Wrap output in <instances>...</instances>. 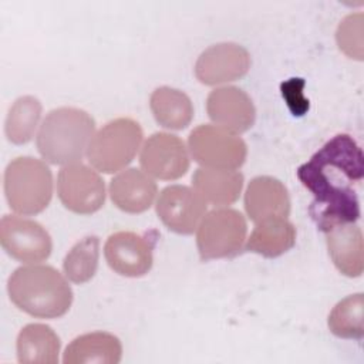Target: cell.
I'll use <instances>...</instances> for the list:
<instances>
[{"instance_id":"30bf717a","label":"cell","mask_w":364,"mask_h":364,"mask_svg":"<svg viewBox=\"0 0 364 364\" xmlns=\"http://www.w3.org/2000/svg\"><path fill=\"white\" fill-rule=\"evenodd\" d=\"M139 164L151 178L175 181L189 169V155L183 141L168 132H155L144 144Z\"/></svg>"},{"instance_id":"4316f807","label":"cell","mask_w":364,"mask_h":364,"mask_svg":"<svg viewBox=\"0 0 364 364\" xmlns=\"http://www.w3.org/2000/svg\"><path fill=\"white\" fill-rule=\"evenodd\" d=\"M303 88V78H290L289 81L280 85L282 95L286 100V104L293 112V115H303L309 109V100L304 97Z\"/></svg>"},{"instance_id":"ffe728a7","label":"cell","mask_w":364,"mask_h":364,"mask_svg":"<svg viewBox=\"0 0 364 364\" xmlns=\"http://www.w3.org/2000/svg\"><path fill=\"white\" fill-rule=\"evenodd\" d=\"M60 346V337L50 326L27 324L17 336V360L20 364H55Z\"/></svg>"},{"instance_id":"603a6c76","label":"cell","mask_w":364,"mask_h":364,"mask_svg":"<svg viewBox=\"0 0 364 364\" xmlns=\"http://www.w3.org/2000/svg\"><path fill=\"white\" fill-rule=\"evenodd\" d=\"M41 102L33 95L17 98L9 109L4 132L10 142L21 145L27 144L37 129L41 118Z\"/></svg>"},{"instance_id":"277c9868","label":"cell","mask_w":364,"mask_h":364,"mask_svg":"<svg viewBox=\"0 0 364 364\" xmlns=\"http://www.w3.org/2000/svg\"><path fill=\"white\" fill-rule=\"evenodd\" d=\"M4 195L20 215L43 212L53 198V175L46 162L33 156L13 159L4 171Z\"/></svg>"},{"instance_id":"484cf974","label":"cell","mask_w":364,"mask_h":364,"mask_svg":"<svg viewBox=\"0 0 364 364\" xmlns=\"http://www.w3.org/2000/svg\"><path fill=\"white\" fill-rule=\"evenodd\" d=\"M338 48L350 58L363 60V13L348 14L336 31Z\"/></svg>"},{"instance_id":"ac0fdd59","label":"cell","mask_w":364,"mask_h":364,"mask_svg":"<svg viewBox=\"0 0 364 364\" xmlns=\"http://www.w3.org/2000/svg\"><path fill=\"white\" fill-rule=\"evenodd\" d=\"M122 346L117 336L107 331H92L75 337L65 348V364H118Z\"/></svg>"},{"instance_id":"5bb4252c","label":"cell","mask_w":364,"mask_h":364,"mask_svg":"<svg viewBox=\"0 0 364 364\" xmlns=\"http://www.w3.org/2000/svg\"><path fill=\"white\" fill-rule=\"evenodd\" d=\"M209 118L232 134L246 132L256 119V108L252 98L237 87H219L206 100Z\"/></svg>"},{"instance_id":"d6986e66","label":"cell","mask_w":364,"mask_h":364,"mask_svg":"<svg viewBox=\"0 0 364 364\" xmlns=\"http://www.w3.org/2000/svg\"><path fill=\"white\" fill-rule=\"evenodd\" d=\"M192 186L206 203L225 208L239 199L243 188V175L232 169L202 166L195 171Z\"/></svg>"},{"instance_id":"7402d4cb","label":"cell","mask_w":364,"mask_h":364,"mask_svg":"<svg viewBox=\"0 0 364 364\" xmlns=\"http://www.w3.org/2000/svg\"><path fill=\"white\" fill-rule=\"evenodd\" d=\"M149 107L155 121L168 129H183L193 118V105L191 98L176 88H156L151 94Z\"/></svg>"},{"instance_id":"4fadbf2b","label":"cell","mask_w":364,"mask_h":364,"mask_svg":"<svg viewBox=\"0 0 364 364\" xmlns=\"http://www.w3.org/2000/svg\"><path fill=\"white\" fill-rule=\"evenodd\" d=\"M249 51L236 43H218L200 53L195 75L205 85H218L242 78L250 68Z\"/></svg>"},{"instance_id":"8992f818","label":"cell","mask_w":364,"mask_h":364,"mask_svg":"<svg viewBox=\"0 0 364 364\" xmlns=\"http://www.w3.org/2000/svg\"><path fill=\"white\" fill-rule=\"evenodd\" d=\"M196 230L199 256L210 260L237 255L245 245L247 225L239 210L219 208L206 213Z\"/></svg>"},{"instance_id":"2e32d148","label":"cell","mask_w":364,"mask_h":364,"mask_svg":"<svg viewBox=\"0 0 364 364\" xmlns=\"http://www.w3.org/2000/svg\"><path fill=\"white\" fill-rule=\"evenodd\" d=\"M158 188L144 171L128 168L112 178L109 196L114 205L127 213H142L151 208Z\"/></svg>"},{"instance_id":"3957f363","label":"cell","mask_w":364,"mask_h":364,"mask_svg":"<svg viewBox=\"0 0 364 364\" xmlns=\"http://www.w3.org/2000/svg\"><path fill=\"white\" fill-rule=\"evenodd\" d=\"M95 121L84 109L60 107L43 119L37 134L40 155L53 165L80 162L94 136Z\"/></svg>"},{"instance_id":"6da1fadb","label":"cell","mask_w":364,"mask_h":364,"mask_svg":"<svg viewBox=\"0 0 364 364\" xmlns=\"http://www.w3.org/2000/svg\"><path fill=\"white\" fill-rule=\"evenodd\" d=\"M363 176V151L347 134L333 136L309 162L299 166V181L314 196L309 212L321 232L337 223H354L360 218L353 183H360Z\"/></svg>"},{"instance_id":"9c48e42d","label":"cell","mask_w":364,"mask_h":364,"mask_svg":"<svg viewBox=\"0 0 364 364\" xmlns=\"http://www.w3.org/2000/svg\"><path fill=\"white\" fill-rule=\"evenodd\" d=\"M0 243L9 256L31 264L48 259L53 250L51 236L43 225L14 215L1 218Z\"/></svg>"},{"instance_id":"44dd1931","label":"cell","mask_w":364,"mask_h":364,"mask_svg":"<svg viewBox=\"0 0 364 364\" xmlns=\"http://www.w3.org/2000/svg\"><path fill=\"white\" fill-rule=\"evenodd\" d=\"M255 225L246 239L247 252L273 259L290 250L296 243V228L287 218H272Z\"/></svg>"},{"instance_id":"7a4b0ae2","label":"cell","mask_w":364,"mask_h":364,"mask_svg":"<svg viewBox=\"0 0 364 364\" xmlns=\"http://www.w3.org/2000/svg\"><path fill=\"white\" fill-rule=\"evenodd\" d=\"M7 293L17 309L38 318H58L73 303V290L65 277L46 264L16 269L9 277Z\"/></svg>"},{"instance_id":"5b68a950","label":"cell","mask_w":364,"mask_h":364,"mask_svg":"<svg viewBox=\"0 0 364 364\" xmlns=\"http://www.w3.org/2000/svg\"><path fill=\"white\" fill-rule=\"evenodd\" d=\"M142 136V128L135 119L115 118L94 134L85 155L94 169L114 173L131 164L141 146Z\"/></svg>"},{"instance_id":"e0dca14e","label":"cell","mask_w":364,"mask_h":364,"mask_svg":"<svg viewBox=\"0 0 364 364\" xmlns=\"http://www.w3.org/2000/svg\"><path fill=\"white\" fill-rule=\"evenodd\" d=\"M328 255L340 273L358 277L364 270L363 233L355 223H337L324 230Z\"/></svg>"},{"instance_id":"8fae6325","label":"cell","mask_w":364,"mask_h":364,"mask_svg":"<svg viewBox=\"0 0 364 364\" xmlns=\"http://www.w3.org/2000/svg\"><path fill=\"white\" fill-rule=\"evenodd\" d=\"M155 208L161 222L179 235L193 233L206 215V202L195 189L183 185L164 188Z\"/></svg>"},{"instance_id":"9a60e30c","label":"cell","mask_w":364,"mask_h":364,"mask_svg":"<svg viewBox=\"0 0 364 364\" xmlns=\"http://www.w3.org/2000/svg\"><path fill=\"white\" fill-rule=\"evenodd\" d=\"M245 209L255 223L272 218H287L290 213L287 188L277 178L256 176L246 188Z\"/></svg>"},{"instance_id":"d4e9b609","label":"cell","mask_w":364,"mask_h":364,"mask_svg":"<svg viewBox=\"0 0 364 364\" xmlns=\"http://www.w3.org/2000/svg\"><path fill=\"white\" fill-rule=\"evenodd\" d=\"M98 259L100 239L94 235L85 236L77 242L64 257L63 270L65 277L75 284L90 282L97 272Z\"/></svg>"},{"instance_id":"cb8c5ba5","label":"cell","mask_w":364,"mask_h":364,"mask_svg":"<svg viewBox=\"0 0 364 364\" xmlns=\"http://www.w3.org/2000/svg\"><path fill=\"white\" fill-rule=\"evenodd\" d=\"M330 331L340 338L360 340L364 336V297L363 293L347 296L328 314Z\"/></svg>"},{"instance_id":"ba28073f","label":"cell","mask_w":364,"mask_h":364,"mask_svg":"<svg viewBox=\"0 0 364 364\" xmlns=\"http://www.w3.org/2000/svg\"><path fill=\"white\" fill-rule=\"evenodd\" d=\"M57 193L65 209L78 215H91L105 202V183L97 169L75 162L60 169Z\"/></svg>"},{"instance_id":"52a82bcc","label":"cell","mask_w":364,"mask_h":364,"mask_svg":"<svg viewBox=\"0 0 364 364\" xmlns=\"http://www.w3.org/2000/svg\"><path fill=\"white\" fill-rule=\"evenodd\" d=\"M188 145L195 162L203 168L236 171L247 156V146L239 135L209 124L192 129Z\"/></svg>"},{"instance_id":"7c38bea8","label":"cell","mask_w":364,"mask_h":364,"mask_svg":"<svg viewBox=\"0 0 364 364\" xmlns=\"http://www.w3.org/2000/svg\"><path fill=\"white\" fill-rule=\"evenodd\" d=\"M152 250V237L129 230L112 233L104 246L108 266L125 277H141L146 274L154 263Z\"/></svg>"}]
</instances>
